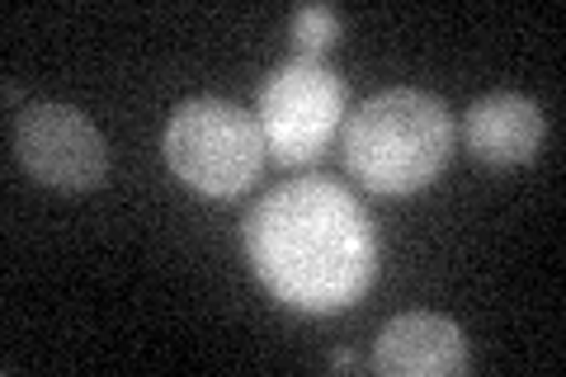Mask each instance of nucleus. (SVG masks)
I'll return each mask as SVG.
<instances>
[{
    "instance_id": "f257e3e1",
    "label": "nucleus",
    "mask_w": 566,
    "mask_h": 377,
    "mask_svg": "<svg viewBox=\"0 0 566 377\" xmlns=\"http://www.w3.org/2000/svg\"><path fill=\"white\" fill-rule=\"evenodd\" d=\"M255 279L283 307L335 316L378 279V227L340 179L303 175L270 189L241 231Z\"/></svg>"
},
{
    "instance_id": "f03ea898",
    "label": "nucleus",
    "mask_w": 566,
    "mask_h": 377,
    "mask_svg": "<svg viewBox=\"0 0 566 377\" xmlns=\"http://www.w3.org/2000/svg\"><path fill=\"white\" fill-rule=\"evenodd\" d=\"M345 170L359 189L374 193H416L449 166L453 156V114L430 90H382L364 100L359 114L345 118Z\"/></svg>"
},
{
    "instance_id": "7ed1b4c3",
    "label": "nucleus",
    "mask_w": 566,
    "mask_h": 377,
    "mask_svg": "<svg viewBox=\"0 0 566 377\" xmlns=\"http://www.w3.org/2000/svg\"><path fill=\"white\" fill-rule=\"evenodd\" d=\"M166 166L203 199H237L264 170V133L241 104L199 95L166 118L161 133Z\"/></svg>"
},
{
    "instance_id": "20e7f679",
    "label": "nucleus",
    "mask_w": 566,
    "mask_h": 377,
    "mask_svg": "<svg viewBox=\"0 0 566 377\" xmlns=\"http://www.w3.org/2000/svg\"><path fill=\"white\" fill-rule=\"evenodd\" d=\"M349 90L322 57L279 62L260 85L255 123L264 133V151L283 166H312L335 133L345 128Z\"/></svg>"
},
{
    "instance_id": "39448f33",
    "label": "nucleus",
    "mask_w": 566,
    "mask_h": 377,
    "mask_svg": "<svg viewBox=\"0 0 566 377\" xmlns=\"http://www.w3.org/2000/svg\"><path fill=\"white\" fill-rule=\"evenodd\" d=\"M10 151L33 179L62 193L99 189L109 175V142L95 128V118L57 100L24 104L10 118Z\"/></svg>"
},
{
    "instance_id": "423d86ee",
    "label": "nucleus",
    "mask_w": 566,
    "mask_h": 377,
    "mask_svg": "<svg viewBox=\"0 0 566 377\" xmlns=\"http://www.w3.org/2000/svg\"><path fill=\"white\" fill-rule=\"evenodd\" d=\"M468 364L458 321L439 312H401L374 339V368L382 377H453Z\"/></svg>"
},
{
    "instance_id": "0eeeda50",
    "label": "nucleus",
    "mask_w": 566,
    "mask_h": 377,
    "mask_svg": "<svg viewBox=\"0 0 566 377\" xmlns=\"http://www.w3.org/2000/svg\"><path fill=\"white\" fill-rule=\"evenodd\" d=\"M463 137L486 166H528L543 147V109L520 90H491L463 114Z\"/></svg>"
},
{
    "instance_id": "6e6552de",
    "label": "nucleus",
    "mask_w": 566,
    "mask_h": 377,
    "mask_svg": "<svg viewBox=\"0 0 566 377\" xmlns=\"http://www.w3.org/2000/svg\"><path fill=\"white\" fill-rule=\"evenodd\" d=\"M340 10L335 6H297L289 14V39L297 48V57H322L326 48L340 43Z\"/></svg>"
},
{
    "instance_id": "1a4fd4ad",
    "label": "nucleus",
    "mask_w": 566,
    "mask_h": 377,
    "mask_svg": "<svg viewBox=\"0 0 566 377\" xmlns=\"http://www.w3.org/2000/svg\"><path fill=\"white\" fill-rule=\"evenodd\" d=\"M354 364H359V354L354 349H335L331 354V368H354Z\"/></svg>"
}]
</instances>
